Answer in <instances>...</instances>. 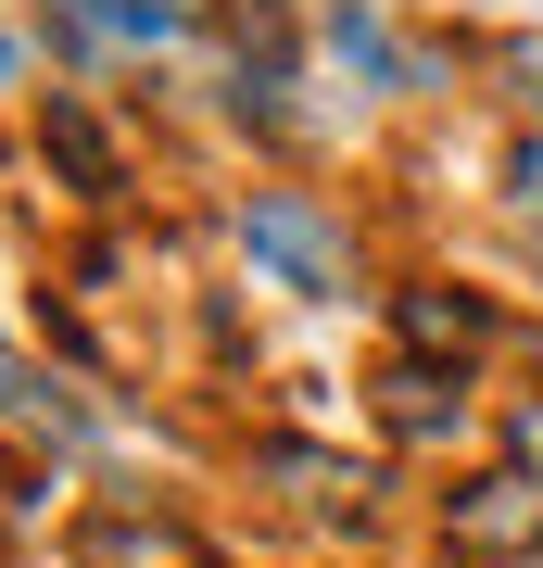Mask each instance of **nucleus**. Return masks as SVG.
Returning <instances> with one entry per match:
<instances>
[{
  "mask_svg": "<svg viewBox=\"0 0 543 568\" xmlns=\"http://www.w3.org/2000/svg\"><path fill=\"white\" fill-rule=\"evenodd\" d=\"M241 241H253L265 265H279L291 291H316V304H329V291H342V241H329V227L303 215L291 190H253V215H241Z\"/></svg>",
  "mask_w": 543,
  "mask_h": 568,
  "instance_id": "1",
  "label": "nucleus"
},
{
  "mask_svg": "<svg viewBox=\"0 0 543 568\" xmlns=\"http://www.w3.org/2000/svg\"><path fill=\"white\" fill-rule=\"evenodd\" d=\"M89 26H114V39H178V0H77Z\"/></svg>",
  "mask_w": 543,
  "mask_h": 568,
  "instance_id": "2",
  "label": "nucleus"
},
{
  "mask_svg": "<svg viewBox=\"0 0 543 568\" xmlns=\"http://www.w3.org/2000/svg\"><path fill=\"white\" fill-rule=\"evenodd\" d=\"M329 39H342V63H366V77H392V26H380V13H329Z\"/></svg>",
  "mask_w": 543,
  "mask_h": 568,
  "instance_id": "3",
  "label": "nucleus"
},
{
  "mask_svg": "<svg viewBox=\"0 0 543 568\" xmlns=\"http://www.w3.org/2000/svg\"><path fill=\"white\" fill-rule=\"evenodd\" d=\"M0 405H26V366H13V342H0Z\"/></svg>",
  "mask_w": 543,
  "mask_h": 568,
  "instance_id": "4",
  "label": "nucleus"
}]
</instances>
